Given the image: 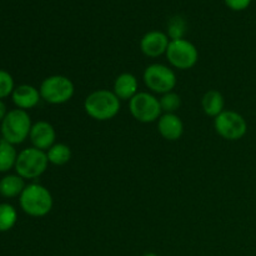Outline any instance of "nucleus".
Segmentation results:
<instances>
[{"mask_svg":"<svg viewBox=\"0 0 256 256\" xmlns=\"http://www.w3.org/2000/svg\"><path fill=\"white\" fill-rule=\"evenodd\" d=\"M122 109V100L112 90L98 89L90 92L84 100V110L88 116L96 122H109L114 119Z\"/></svg>","mask_w":256,"mask_h":256,"instance_id":"obj_1","label":"nucleus"},{"mask_svg":"<svg viewBox=\"0 0 256 256\" xmlns=\"http://www.w3.org/2000/svg\"><path fill=\"white\" fill-rule=\"evenodd\" d=\"M19 204L22 212L29 216L42 218L52 212L54 199L48 188L38 182H32L25 186L19 196Z\"/></svg>","mask_w":256,"mask_h":256,"instance_id":"obj_2","label":"nucleus"},{"mask_svg":"<svg viewBox=\"0 0 256 256\" xmlns=\"http://www.w3.org/2000/svg\"><path fill=\"white\" fill-rule=\"evenodd\" d=\"M142 80L148 90L155 95L174 92L178 84V78L174 69L170 65L162 64V62L148 65L142 72Z\"/></svg>","mask_w":256,"mask_h":256,"instance_id":"obj_3","label":"nucleus"},{"mask_svg":"<svg viewBox=\"0 0 256 256\" xmlns=\"http://www.w3.org/2000/svg\"><path fill=\"white\" fill-rule=\"evenodd\" d=\"M42 100L52 105H62L72 99L75 85L65 75H50L45 78L39 88Z\"/></svg>","mask_w":256,"mask_h":256,"instance_id":"obj_4","label":"nucleus"},{"mask_svg":"<svg viewBox=\"0 0 256 256\" xmlns=\"http://www.w3.org/2000/svg\"><path fill=\"white\" fill-rule=\"evenodd\" d=\"M32 126V122L30 115L25 110H10L2 122V139L12 145L22 144L29 138Z\"/></svg>","mask_w":256,"mask_h":256,"instance_id":"obj_5","label":"nucleus"},{"mask_svg":"<svg viewBox=\"0 0 256 256\" xmlns=\"http://www.w3.org/2000/svg\"><path fill=\"white\" fill-rule=\"evenodd\" d=\"M49 160L46 152L36 149V148H26L18 154L15 170L22 179H36L42 176L48 169Z\"/></svg>","mask_w":256,"mask_h":256,"instance_id":"obj_6","label":"nucleus"},{"mask_svg":"<svg viewBox=\"0 0 256 256\" xmlns=\"http://www.w3.org/2000/svg\"><path fill=\"white\" fill-rule=\"evenodd\" d=\"M129 112L136 122L152 124L159 120L162 112L159 98L150 92H139L129 102Z\"/></svg>","mask_w":256,"mask_h":256,"instance_id":"obj_7","label":"nucleus"},{"mask_svg":"<svg viewBox=\"0 0 256 256\" xmlns=\"http://www.w3.org/2000/svg\"><path fill=\"white\" fill-rule=\"evenodd\" d=\"M165 56L170 66L174 69L189 70L196 65L199 60V52L192 42L184 38L170 40Z\"/></svg>","mask_w":256,"mask_h":256,"instance_id":"obj_8","label":"nucleus"},{"mask_svg":"<svg viewBox=\"0 0 256 256\" xmlns=\"http://www.w3.org/2000/svg\"><path fill=\"white\" fill-rule=\"evenodd\" d=\"M214 129L220 138L228 142H238L246 135L248 122L242 114L234 110H224L214 119Z\"/></svg>","mask_w":256,"mask_h":256,"instance_id":"obj_9","label":"nucleus"},{"mask_svg":"<svg viewBox=\"0 0 256 256\" xmlns=\"http://www.w3.org/2000/svg\"><path fill=\"white\" fill-rule=\"evenodd\" d=\"M170 39L166 32L160 30H152L142 35L140 39V50L148 58H159L166 54Z\"/></svg>","mask_w":256,"mask_h":256,"instance_id":"obj_10","label":"nucleus"},{"mask_svg":"<svg viewBox=\"0 0 256 256\" xmlns=\"http://www.w3.org/2000/svg\"><path fill=\"white\" fill-rule=\"evenodd\" d=\"M29 139L32 142V146L42 150V152H46L56 142H55L56 140V132H55V128L49 122L39 120V122L32 124Z\"/></svg>","mask_w":256,"mask_h":256,"instance_id":"obj_11","label":"nucleus"},{"mask_svg":"<svg viewBox=\"0 0 256 256\" xmlns=\"http://www.w3.org/2000/svg\"><path fill=\"white\" fill-rule=\"evenodd\" d=\"M156 122L158 132L168 142H176L184 134V122L178 114H162Z\"/></svg>","mask_w":256,"mask_h":256,"instance_id":"obj_12","label":"nucleus"},{"mask_svg":"<svg viewBox=\"0 0 256 256\" xmlns=\"http://www.w3.org/2000/svg\"><path fill=\"white\" fill-rule=\"evenodd\" d=\"M112 92L122 102H130L139 92V80L132 72H122L115 78Z\"/></svg>","mask_w":256,"mask_h":256,"instance_id":"obj_13","label":"nucleus"},{"mask_svg":"<svg viewBox=\"0 0 256 256\" xmlns=\"http://www.w3.org/2000/svg\"><path fill=\"white\" fill-rule=\"evenodd\" d=\"M12 102L16 105L18 109L26 112V110L36 106L40 100H42V96H40L39 89H36L32 85L22 84L15 88L12 94Z\"/></svg>","mask_w":256,"mask_h":256,"instance_id":"obj_14","label":"nucleus"},{"mask_svg":"<svg viewBox=\"0 0 256 256\" xmlns=\"http://www.w3.org/2000/svg\"><path fill=\"white\" fill-rule=\"evenodd\" d=\"M202 108L205 115L216 118L225 110V99L219 90H208L202 98Z\"/></svg>","mask_w":256,"mask_h":256,"instance_id":"obj_15","label":"nucleus"},{"mask_svg":"<svg viewBox=\"0 0 256 256\" xmlns=\"http://www.w3.org/2000/svg\"><path fill=\"white\" fill-rule=\"evenodd\" d=\"M25 179L19 175H6L0 180V195L4 198L20 196L25 189Z\"/></svg>","mask_w":256,"mask_h":256,"instance_id":"obj_16","label":"nucleus"},{"mask_svg":"<svg viewBox=\"0 0 256 256\" xmlns=\"http://www.w3.org/2000/svg\"><path fill=\"white\" fill-rule=\"evenodd\" d=\"M46 156L49 164L62 166V165H66L72 159V149L69 145L64 142H55L49 150H46Z\"/></svg>","mask_w":256,"mask_h":256,"instance_id":"obj_17","label":"nucleus"},{"mask_svg":"<svg viewBox=\"0 0 256 256\" xmlns=\"http://www.w3.org/2000/svg\"><path fill=\"white\" fill-rule=\"evenodd\" d=\"M18 159V152L14 145L6 140H0V172H6L15 168Z\"/></svg>","mask_w":256,"mask_h":256,"instance_id":"obj_18","label":"nucleus"},{"mask_svg":"<svg viewBox=\"0 0 256 256\" xmlns=\"http://www.w3.org/2000/svg\"><path fill=\"white\" fill-rule=\"evenodd\" d=\"M186 30L188 22L182 15H175V16L170 18L169 22H168L166 35L169 36L170 40L184 39Z\"/></svg>","mask_w":256,"mask_h":256,"instance_id":"obj_19","label":"nucleus"},{"mask_svg":"<svg viewBox=\"0 0 256 256\" xmlns=\"http://www.w3.org/2000/svg\"><path fill=\"white\" fill-rule=\"evenodd\" d=\"M18 220V212L12 205L0 204V232H9L14 228Z\"/></svg>","mask_w":256,"mask_h":256,"instance_id":"obj_20","label":"nucleus"},{"mask_svg":"<svg viewBox=\"0 0 256 256\" xmlns=\"http://www.w3.org/2000/svg\"><path fill=\"white\" fill-rule=\"evenodd\" d=\"M159 102L162 114H176V112L182 106V98L178 92H170L160 95Z\"/></svg>","mask_w":256,"mask_h":256,"instance_id":"obj_21","label":"nucleus"},{"mask_svg":"<svg viewBox=\"0 0 256 256\" xmlns=\"http://www.w3.org/2000/svg\"><path fill=\"white\" fill-rule=\"evenodd\" d=\"M14 79L5 70H0V100L9 96L14 92Z\"/></svg>","mask_w":256,"mask_h":256,"instance_id":"obj_22","label":"nucleus"},{"mask_svg":"<svg viewBox=\"0 0 256 256\" xmlns=\"http://www.w3.org/2000/svg\"><path fill=\"white\" fill-rule=\"evenodd\" d=\"M226 6L234 12H242L252 4V0H224Z\"/></svg>","mask_w":256,"mask_h":256,"instance_id":"obj_23","label":"nucleus"},{"mask_svg":"<svg viewBox=\"0 0 256 256\" xmlns=\"http://www.w3.org/2000/svg\"><path fill=\"white\" fill-rule=\"evenodd\" d=\"M8 112H6V105L4 104V102L2 100H0V122H2L4 120V118L6 116Z\"/></svg>","mask_w":256,"mask_h":256,"instance_id":"obj_24","label":"nucleus"},{"mask_svg":"<svg viewBox=\"0 0 256 256\" xmlns=\"http://www.w3.org/2000/svg\"><path fill=\"white\" fill-rule=\"evenodd\" d=\"M142 256H159V255L155 254V252H146V254H144Z\"/></svg>","mask_w":256,"mask_h":256,"instance_id":"obj_25","label":"nucleus"}]
</instances>
